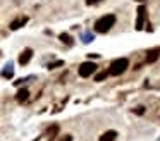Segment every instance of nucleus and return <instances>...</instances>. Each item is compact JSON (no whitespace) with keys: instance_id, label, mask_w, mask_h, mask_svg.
<instances>
[{"instance_id":"obj_1","label":"nucleus","mask_w":160,"mask_h":141,"mask_svg":"<svg viewBox=\"0 0 160 141\" xmlns=\"http://www.w3.org/2000/svg\"><path fill=\"white\" fill-rule=\"evenodd\" d=\"M112 26H115V16L114 14H107V16H102L100 19H97L95 31L97 33H107V31L112 29Z\"/></svg>"},{"instance_id":"obj_2","label":"nucleus","mask_w":160,"mask_h":141,"mask_svg":"<svg viewBox=\"0 0 160 141\" xmlns=\"http://www.w3.org/2000/svg\"><path fill=\"white\" fill-rule=\"evenodd\" d=\"M128 67H129L128 58H115V60H112L110 67H108V74L121 76V74H124V72L128 71Z\"/></svg>"},{"instance_id":"obj_3","label":"nucleus","mask_w":160,"mask_h":141,"mask_svg":"<svg viewBox=\"0 0 160 141\" xmlns=\"http://www.w3.org/2000/svg\"><path fill=\"white\" fill-rule=\"evenodd\" d=\"M95 71H97V64H95V62H83V64L79 65V76L81 78H90Z\"/></svg>"},{"instance_id":"obj_4","label":"nucleus","mask_w":160,"mask_h":141,"mask_svg":"<svg viewBox=\"0 0 160 141\" xmlns=\"http://www.w3.org/2000/svg\"><path fill=\"white\" fill-rule=\"evenodd\" d=\"M145 16H146V7L139 5L138 7V19H136V29L141 31L143 26H145Z\"/></svg>"},{"instance_id":"obj_5","label":"nucleus","mask_w":160,"mask_h":141,"mask_svg":"<svg viewBox=\"0 0 160 141\" xmlns=\"http://www.w3.org/2000/svg\"><path fill=\"white\" fill-rule=\"evenodd\" d=\"M31 57H33V50H31V48H24V50H22V53L19 55V64L26 65L29 60H31Z\"/></svg>"},{"instance_id":"obj_6","label":"nucleus","mask_w":160,"mask_h":141,"mask_svg":"<svg viewBox=\"0 0 160 141\" xmlns=\"http://www.w3.org/2000/svg\"><path fill=\"white\" fill-rule=\"evenodd\" d=\"M158 57H160V47L152 48V50L146 53V64H153V62H155Z\"/></svg>"},{"instance_id":"obj_7","label":"nucleus","mask_w":160,"mask_h":141,"mask_svg":"<svg viewBox=\"0 0 160 141\" xmlns=\"http://www.w3.org/2000/svg\"><path fill=\"white\" fill-rule=\"evenodd\" d=\"M26 23H28V17H26V16H21V17H18V19L12 21L11 26H9V28H11L12 31H16V29H19V28H22Z\"/></svg>"},{"instance_id":"obj_8","label":"nucleus","mask_w":160,"mask_h":141,"mask_svg":"<svg viewBox=\"0 0 160 141\" xmlns=\"http://www.w3.org/2000/svg\"><path fill=\"white\" fill-rule=\"evenodd\" d=\"M12 76H14V65H12V62H9V64L5 65L4 69H2V78L11 79Z\"/></svg>"},{"instance_id":"obj_9","label":"nucleus","mask_w":160,"mask_h":141,"mask_svg":"<svg viewBox=\"0 0 160 141\" xmlns=\"http://www.w3.org/2000/svg\"><path fill=\"white\" fill-rule=\"evenodd\" d=\"M115 139H117V133L115 131H107V133L102 134L98 141H115Z\"/></svg>"},{"instance_id":"obj_10","label":"nucleus","mask_w":160,"mask_h":141,"mask_svg":"<svg viewBox=\"0 0 160 141\" xmlns=\"http://www.w3.org/2000/svg\"><path fill=\"white\" fill-rule=\"evenodd\" d=\"M28 96H29V91L26 88H22V89H19V91H18L16 100H18L19 103H22V102H26V100H28Z\"/></svg>"},{"instance_id":"obj_11","label":"nucleus","mask_w":160,"mask_h":141,"mask_svg":"<svg viewBox=\"0 0 160 141\" xmlns=\"http://www.w3.org/2000/svg\"><path fill=\"white\" fill-rule=\"evenodd\" d=\"M59 133V126L57 124H53V126H50L48 129H47V136H48V139L52 141L53 138H55V134Z\"/></svg>"},{"instance_id":"obj_12","label":"nucleus","mask_w":160,"mask_h":141,"mask_svg":"<svg viewBox=\"0 0 160 141\" xmlns=\"http://www.w3.org/2000/svg\"><path fill=\"white\" fill-rule=\"evenodd\" d=\"M59 40L62 41V43L69 45V47H71V45L74 43V41H72V38H71V36H69V34H67V33H62V34H59Z\"/></svg>"},{"instance_id":"obj_13","label":"nucleus","mask_w":160,"mask_h":141,"mask_svg":"<svg viewBox=\"0 0 160 141\" xmlns=\"http://www.w3.org/2000/svg\"><path fill=\"white\" fill-rule=\"evenodd\" d=\"M107 76H108V71H103V72H98L97 76H95V81H103V79H107Z\"/></svg>"},{"instance_id":"obj_14","label":"nucleus","mask_w":160,"mask_h":141,"mask_svg":"<svg viewBox=\"0 0 160 141\" xmlns=\"http://www.w3.org/2000/svg\"><path fill=\"white\" fill-rule=\"evenodd\" d=\"M83 41H84V43H90V41H93V34L84 33V34H83Z\"/></svg>"},{"instance_id":"obj_15","label":"nucleus","mask_w":160,"mask_h":141,"mask_svg":"<svg viewBox=\"0 0 160 141\" xmlns=\"http://www.w3.org/2000/svg\"><path fill=\"white\" fill-rule=\"evenodd\" d=\"M60 65H64V62H62V60H57V62L48 64V69H55V67H60Z\"/></svg>"},{"instance_id":"obj_16","label":"nucleus","mask_w":160,"mask_h":141,"mask_svg":"<svg viewBox=\"0 0 160 141\" xmlns=\"http://www.w3.org/2000/svg\"><path fill=\"white\" fill-rule=\"evenodd\" d=\"M59 141H72V136H71V134H66V136H62Z\"/></svg>"},{"instance_id":"obj_17","label":"nucleus","mask_w":160,"mask_h":141,"mask_svg":"<svg viewBox=\"0 0 160 141\" xmlns=\"http://www.w3.org/2000/svg\"><path fill=\"white\" fill-rule=\"evenodd\" d=\"M134 112H136V113H138V115H141V113H143V112H145V107H138V108H136V110H134Z\"/></svg>"},{"instance_id":"obj_18","label":"nucleus","mask_w":160,"mask_h":141,"mask_svg":"<svg viewBox=\"0 0 160 141\" xmlns=\"http://www.w3.org/2000/svg\"><path fill=\"white\" fill-rule=\"evenodd\" d=\"M102 0H86V3L88 5H95V3H100Z\"/></svg>"},{"instance_id":"obj_19","label":"nucleus","mask_w":160,"mask_h":141,"mask_svg":"<svg viewBox=\"0 0 160 141\" xmlns=\"http://www.w3.org/2000/svg\"><path fill=\"white\" fill-rule=\"evenodd\" d=\"M136 2H143V0H136Z\"/></svg>"}]
</instances>
